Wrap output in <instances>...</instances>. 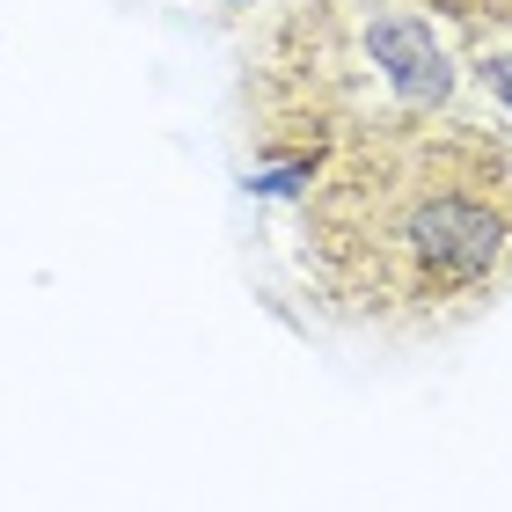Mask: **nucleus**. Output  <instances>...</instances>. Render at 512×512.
<instances>
[{"label": "nucleus", "mask_w": 512, "mask_h": 512, "mask_svg": "<svg viewBox=\"0 0 512 512\" xmlns=\"http://www.w3.org/2000/svg\"><path fill=\"white\" fill-rule=\"evenodd\" d=\"M308 293L366 330H447L512 286V139L417 118L330 154L300 191Z\"/></svg>", "instance_id": "nucleus-1"}, {"label": "nucleus", "mask_w": 512, "mask_h": 512, "mask_svg": "<svg viewBox=\"0 0 512 512\" xmlns=\"http://www.w3.org/2000/svg\"><path fill=\"white\" fill-rule=\"evenodd\" d=\"M256 154L315 183L344 147L454 110V59L403 0H286L249 44Z\"/></svg>", "instance_id": "nucleus-2"}, {"label": "nucleus", "mask_w": 512, "mask_h": 512, "mask_svg": "<svg viewBox=\"0 0 512 512\" xmlns=\"http://www.w3.org/2000/svg\"><path fill=\"white\" fill-rule=\"evenodd\" d=\"M403 8L454 22V30H469L476 44H491V37H512V0H403Z\"/></svg>", "instance_id": "nucleus-3"}, {"label": "nucleus", "mask_w": 512, "mask_h": 512, "mask_svg": "<svg viewBox=\"0 0 512 512\" xmlns=\"http://www.w3.org/2000/svg\"><path fill=\"white\" fill-rule=\"evenodd\" d=\"M476 66H483V81H491L498 96L512 103V59H505V52H491V44H476Z\"/></svg>", "instance_id": "nucleus-4"}]
</instances>
